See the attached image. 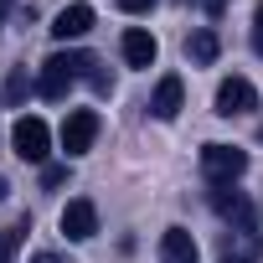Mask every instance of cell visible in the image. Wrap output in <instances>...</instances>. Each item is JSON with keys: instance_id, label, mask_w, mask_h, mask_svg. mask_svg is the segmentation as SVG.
Wrapping results in <instances>:
<instances>
[{"instance_id": "277c9868", "label": "cell", "mask_w": 263, "mask_h": 263, "mask_svg": "<svg viewBox=\"0 0 263 263\" xmlns=\"http://www.w3.org/2000/svg\"><path fill=\"white\" fill-rule=\"evenodd\" d=\"M93 140H98V114H93V108H72V114L62 119V150H67V155H88Z\"/></svg>"}, {"instance_id": "52a82bcc", "label": "cell", "mask_w": 263, "mask_h": 263, "mask_svg": "<svg viewBox=\"0 0 263 263\" xmlns=\"http://www.w3.org/2000/svg\"><path fill=\"white\" fill-rule=\"evenodd\" d=\"M212 206H217V217L237 222V232H253V227H258V217H253L248 196H242V191H232V186H217V191H212Z\"/></svg>"}, {"instance_id": "2e32d148", "label": "cell", "mask_w": 263, "mask_h": 263, "mask_svg": "<svg viewBox=\"0 0 263 263\" xmlns=\"http://www.w3.org/2000/svg\"><path fill=\"white\" fill-rule=\"evenodd\" d=\"M62 181H67L62 165H47V171H42V186H62Z\"/></svg>"}, {"instance_id": "ac0fdd59", "label": "cell", "mask_w": 263, "mask_h": 263, "mask_svg": "<svg viewBox=\"0 0 263 263\" xmlns=\"http://www.w3.org/2000/svg\"><path fill=\"white\" fill-rule=\"evenodd\" d=\"M186 6H191V0H186ZM201 6H206V11H212V16H217V11H222V6H227V0H201Z\"/></svg>"}, {"instance_id": "7c38bea8", "label": "cell", "mask_w": 263, "mask_h": 263, "mask_svg": "<svg viewBox=\"0 0 263 263\" xmlns=\"http://www.w3.org/2000/svg\"><path fill=\"white\" fill-rule=\"evenodd\" d=\"M186 52H191V62L212 67V62H217V52H222V42H217V31H212V26H201V31L186 42Z\"/></svg>"}, {"instance_id": "6da1fadb", "label": "cell", "mask_w": 263, "mask_h": 263, "mask_svg": "<svg viewBox=\"0 0 263 263\" xmlns=\"http://www.w3.org/2000/svg\"><path fill=\"white\" fill-rule=\"evenodd\" d=\"M98 57L93 52H57V57H47L42 62V83H36V93L42 98H67V88H72V78H88V67H93Z\"/></svg>"}, {"instance_id": "603a6c76", "label": "cell", "mask_w": 263, "mask_h": 263, "mask_svg": "<svg viewBox=\"0 0 263 263\" xmlns=\"http://www.w3.org/2000/svg\"><path fill=\"white\" fill-rule=\"evenodd\" d=\"M258 140H263V129H258Z\"/></svg>"}, {"instance_id": "8992f818", "label": "cell", "mask_w": 263, "mask_h": 263, "mask_svg": "<svg viewBox=\"0 0 263 263\" xmlns=\"http://www.w3.org/2000/svg\"><path fill=\"white\" fill-rule=\"evenodd\" d=\"M62 232H67L72 242H88V237L98 232V206H93L88 196H72V201L62 206Z\"/></svg>"}, {"instance_id": "44dd1931", "label": "cell", "mask_w": 263, "mask_h": 263, "mask_svg": "<svg viewBox=\"0 0 263 263\" xmlns=\"http://www.w3.org/2000/svg\"><path fill=\"white\" fill-rule=\"evenodd\" d=\"M6 191H11V186H6V181H0V201H6Z\"/></svg>"}, {"instance_id": "e0dca14e", "label": "cell", "mask_w": 263, "mask_h": 263, "mask_svg": "<svg viewBox=\"0 0 263 263\" xmlns=\"http://www.w3.org/2000/svg\"><path fill=\"white\" fill-rule=\"evenodd\" d=\"M155 0H119V11H129V16H140V11H150Z\"/></svg>"}, {"instance_id": "ffe728a7", "label": "cell", "mask_w": 263, "mask_h": 263, "mask_svg": "<svg viewBox=\"0 0 263 263\" xmlns=\"http://www.w3.org/2000/svg\"><path fill=\"white\" fill-rule=\"evenodd\" d=\"M11 6H16V0H0V16H6V11H11Z\"/></svg>"}, {"instance_id": "9c48e42d", "label": "cell", "mask_w": 263, "mask_h": 263, "mask_svg": "<svg viewBox=\"0 0 263 263\" xmlns=\"http://www.w3.org/2000/svg\"><path fill=\"white\" fill-rule=\"evenodd\" d=\"M201 253H196V237L186 232V227H165L160 232V263H196Z\"/></svg>"}, {"instance_id": "ba28073f", "label": "cell", "mask_w": 263, "mask_h": 263, "mask_svg": "<svg viewBox=\"0 0 263 263\" xmlns=\"http://www.w3.org/2000/svg\"><path fill=\"white\" fill-rule=\"evenodd\" d=\"M88 31H93V6H83V0L67 6V11L52 21V36H57V42H78V36H88Z\"/></svg>"}, {"instance_id": "7a4b0ae2", "label": "cell", "mask_w": 263, "mask_h": 263, "mask_svg": "<svg viewBox=\"0 0 263 263\" xmlns=\"http://www.w3.org/2000/svg\"><path fill=\"white\" fill-rule=\"evenodd\" d=\"M11 150L21 155V160H31V165H42L47 155H52V129L36 119V114H26V119H16V129H11Z\"/></svg>"}, {"instance_id": "7402d4cb", "label": "cell", "mask_w": 263, "mask_h": 263, "mask_svg": "<svg viewBox=\"0 0 263 263\" xmlns=\"http://www.w3.org/2000/svg\"><path fill=\"white\" fill-rule=\"evenodd\" d=\"M222 263H248V258H222Z\"/></svg>"}, {"instance_id": "4fadbf2b", "label": "cell", "mask_w": 263, "mask_h": 263, "mask_svg": "<svg viewBox=\"0 0 263 263\" xmlns=\"http://www.w3.org/2000/svg\"><path fill=\"white\" fill-rule=\"evenodd\" d=\"M21 253V227H0V263H16Z\"/></svg>"}, {"instance_id": "8fae6325", "label": "cell", "mask_w": 263, "mask_h": 263, "mask_svg": "<svg viewBox=\"0 0 263 263\" xmlns=\"http://www.w3.org/2000/svg\"><path fill=\"white\" fill-rule=\"evenodd\" d=\"M155 119H176L181 108H186V88H181V78L171 72V78H160V88H155Z\"/></svg>"}, {"instance_id": "5bb4252c", "label": "cell", "mask_w": 263, "mask_h": 263, "mask_svg": "<svg viewBox=\"0 0 263 263\" xmlns=\"http://www.w3.org/2000/svg\"><path fill=\"white\" fill-rule=\"evenodd\" d=\"M26 93H31V83H26V72H21V67H16V72H11V78H6V103H21V98H26Z\"/></svg>"}, {"instance_id": "9a60e30c", "label": "cell", "mask_w": 263, "mask_h": 263, "mask_svg": "<svg viewBox=\"0 0 263 263\" xmlns=\"http://www.w3.org/2000/svg\"><path fill=\"white\" fill-rule=\"evenodd\" d=\"M253 52H258V57H263V6H258V11H253Z\"/></svg>"}, {"instance_id": "d6986e66", "label": "cell", "mask_w": 263, "mask_h": 263, "mask_svg": "<svg viewBox=\"0 0 263 263\" xmlns=\"http://www.w3.org/2000/svg\"><path fill=\"white\" fill-rule=\"evenodd\" d=\"M31 263H62V258H57V253H36Z\"/></svg>"}, {"instance_id": "30bf717a", "label": "cell", "mask_w": 263, "mask_h": 263, "mask_svg": "<svg viewBox=\"0 0 263 263\" xmlns=\"http://www.w3.org/2000/svg\"><path fill=\"white\" fill-rule=\"evenodd\" d=\"M119 52H124V62H129V67H150L160 47H155V36H150L145 26H129V31H124V42H119Z\"/></svg>"}, {"instance_id": "5b68a950", "label": "cell", "mask_w": 263, "mask_h": 263, "mask_svg": "<svg viewBox=\"0 0 263 263\" xmlns=\"http://www.w3.org/2000/svg\"><path fill=\"white\" fill-rule=\"evenodd\" d=\"M258 108V88L248 78H222L217 83V114L222 119H237V114H253Z\"/></svg>"}, {"instance_id": "3957f363", "label": "cell", "mask_w": 263, "mask_h": 263, "mask_svg": "<svg viewBox=\"0 0 263 263\" xmlns=\"http://www.w3.org/2000/svg\"><path fill=\"white\" fill-rule=\"evenodd\" d=\"M201 171H206L212 186H232L248 171V155L237 145H201Z\"/></svg>"}]
</instances>
